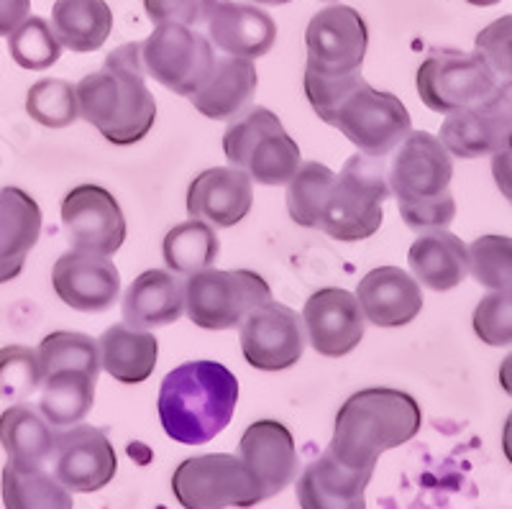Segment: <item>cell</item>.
Wrapping results in <instances>:
<instances>
[{
  "mask_svg": "<svg viewBox=\"0 0 512 509\" xmlns=\"http://www.w3.org/2000/svg\"><path fill=\"white\" fill-rule=\"evenodd\" d=\"M54 458V476L70 492H98L111 484L118 471L113 443L95 425L77 423L67 433H59Z\"/></svg>",
  "mask_w": 512,
  "mask_h": 509,
  "instance_id": "18",
  "label": "cell"
},
{
  "mask_svg": "<svg viewBox=\"0 0 512 509\" xmlns=\"http://www.w3.org/2000/svg\"><path fill=\"white\" fill-rule=\"evenodd\" d=\"M512 134V80L495 85L479 103L448 113L441 126V144L451 157H487Z\"/></svg>",
  "mask_w": 512,
  "mask_h": 509,
  "instance_id": "15",
  "label": "cell"
},
{
  "mask_svg": "<svg viewBox=\"0 0 512 509\" xmlns=\"http://www.w3.org/2000/svg\"><path fill=\"white\" fill-rule=\"evenodd\" d=\"M272 300V290L249 269H203L185 282L187 318L203 330H231L244 323L246 315Z\"/></svg>",
  "mask_w": 512,
  "mask_h": 509,
  "instance_id": "7",
  "label": "cell"
},
{
  "mask_svg": "<svg viewBox=\"0 0 512 509\" xmlns=\"http://www.w3.org/2000/svg\"><path fill=\"white\" fill-rule=\"evenodd\" d=\"M62 228L75 251L113 256L126 241V218L116 197L98 185H80L62 200Z\"/></svg>",
  "mask_w": 512,
  "mask_h": 509,
  "instance_id": "14",
  "label": "cell"
},
{
  "mask_svg": "<svg viewBox=\"0 0 512 509\" xmlns=\"http://www.w3.org/2000/svg\"><path fill=\"white\" fill-rule=\"evenodd\" d=\"M333 180H336V172L320 162L300 164V169L292 174V180L287 182V213L297 226L320 231Z\"/></svg>",
  "mask_w": 512,
  "mask_h": 509,
  "instance_id": "34",
  "label": "cell"
},
{
  "mask_svg": "<svg viewBox=\"0 0 512 509\" xmlns=\"http://www.w3.org/2000/svg\"><path fill=\"white\" fill-rule=\"evenodd\" d=\"M372 476L374 471L346 469L326 451L297 481V502L303 509H367L364 492Z\"/></svg>",
  "mask_w": 512,
  "mask_h": 509,
  "instance_id": "24",
  "label": "cell"
},
{
  "mask_svg": "<svg viewBox=\"0 0 512 509\" xmlns=\"http://www.w3.org/2000/svg\"><path fill=\"white\" fill-rule=\"evenodd\" d=\"M408 264L415 279L428 290L448 292L459 287L469 274V249L446 228L425 231L410 246Z\"/></svg>",
  "mask_w": 512,
  "mask_h": 509,
  "instance_id": "27",
  "label": "cell"
},
{
  "mask_svg": "<svg viewBox=\"0 0 512 509\" xmlns=\"http://www.w3.org/2000/svg\"><path fill=\"white\" fill-rule=\"evenodd\" d=\"M218 0H144L146 16L152 24H180L195 26L208 21L210 11L216 8Z\"/></svg>",
  "mask_w": 512,
  "mask_h": 509,
  "instance_id": "42",
  "label": "cell"
},
{
  "mask_svg": "<svg viewBox=\"0 0 512 509\" xmlns=\"http://www.w3.org/2000/svg\"><path fill=\"white\" fill-rule=\"evenodd\" d=\"M239 402L236 376L216 361H187L159 387L164 433L182 446H203L228 428Z\"/></svg>",
  "mask_w": 512,
  "mask_h": 509,
  "instance_id": "3",
  "label": "cell"
},
{
  "mask_svg": "<svg viewBox=\"0 0 512 509\" xmlns=\"http://www.w3.org/2000/svg\"><path fill=\"white\" fill-rule=\"evenodd\" d=\"M59 433L36 407L18 402L0 415V443L16 469H41L57 451Z\"/></svg>",
  "mask_w": 512,
  "mask_h": 509,
  "instance_id": "28",
  "label": "cell"
},
{
  "mask_svg": "<svg viewBox=\"0 0 512 509\" xmlns=\"http://www.w3.org/2000/svg\"><path fill=\"white\" fill-rule=\"evenodd\" d=\"M8 52L18 67L31 72L49 70L62 57V44L54 36L52 26L39 16H31L8 34Z\"/></svg>",
  "mask_w": 512,
  "mask_h": 509,
  "instance_id": "36",
  "label": "cell"
},
{
  "mask_svg": "<svg viewBox=\"0 0 512 509\" xmlns=\"http://www.w3.org/2000/svg\"><path fill=\"white\" fill-rule=\"evenodd\" d=\"M492 174L505 200L512 205V134L492 151Z\"/></svg>",
  "mask_w": 512,
  "mask_h": 509,
  "instance_id": "43",
  "label": "cell"
},
{
  "mask_svg": "<svg viewBox=\"0 0 512 509\" xmlns=\"http://www.w3.org/2000/svg\"><path fill=\"white\" fill-rule=\"evenodd\" d=\"M466 3H472V6H479V8H489V6H497L500 0H466Z\"/></svg>",
  "mask_w": 512,
  "mask_h": 509,
  "instance_id": "47",
  "label": "cell"
},
{
  "mask_svg": "<svg viewBox=\"0 0 512 509\" xmlns=\"http://www.w3.org/2000/svg\"><path fill=\"white\" fill-rule=\"evenodd\" d=\"M502 451H505V458L512 463V412L507 415L505 428H502Z\"/></svg>",
  "mask_w": 512,
  "mask_h": 509,
  "instance_id": "46",
  "label": "cell"
},
{
  "mask_svg": "<svg viewBox=\"0 0 512 509\" xmlns=\"http://www.w3.org/2000/svg\"><path fill=\"white\" fill-rule=\"evenodd\" d=\"M52 31L70 52H98L113 31V11L105 0H57Z\"/></svg>",
  "mask_w": 512,
  "mask_h": 509,
  "instance_id": "30",
  "label": "cell"
},
{
  "mask_svg": "<svg viewBox=\"0 0 512 509\" xmlns=\"http://www.w3.org/2000/svg\"><path fill=\"white\" fill-rule=\"evenodd\" d=\"M98 374L85 369H59L41 379L39 412L54 428H72L82 423L95 402Z\"/></svg>",
  "mask_w": 512,
  "mask_h": 509,
  "instance_id": "31",
  "label": "cell"
},
{
  "mask_svg": "<svg viewBox=\"0 0 512 509\" xmlns=\"http://www.w3.org/2000/svg\"><path fill=\"white\" fill-rule=\"evenodd\" d=\"M390 195L384 159L354 154L333 180L320 231L344 243L374 236L382 226L384 203Z\"/></svg>",
  "mask_w": 512,
  "mask_h": 509,
  "instance_id": "5",
  "label": "cell"
},
{
  "mask_svg": "<svg viewBox=\"0 0 512 509\" xmlns=\"http://www.w3.org/2000/svg\"><path fill=\"white\" fill-rule=\"evenodd\" d=\"M172 492L185 509H246L262 502L241 458L231 453L185 458L172 476Z\"/></svg>",
  "mask_w": 512,
  "mask_h": 509,
  "instance_id": "11",
  "label": "cell"
},
{
  "mask_svg": "<svg viewBox=\"0 0 512 509\" xmlns=\"http://www.w3.org/2000/svg\"><path fill=\"white\" fill-rule=\"evenodd\" d=\"M474 49L497 77L512 80V16H502L484 26L474 39Z\"/></svg>",
  "mask_w": 512,
  "mask_h": 509,
  "instance_id": "41",
  "label": "cell"
},
{
  "mask_svg": "<svg viewBox=\"0 0 512 509\" xmlns=\"http://www.w3.org/2000/svg\"><path fill=\"white\" fill-rule=\"evenodd\" d=\"M418 95L433 113H456L487 98L497 85L482 54L456 52V49H438L425 59L415 75Z\"/></svg>",
  "mask_w": 512,
  "mask_h": 509,
  "instance_id": "12",
  "label": "cell"
},
{
  "mask_svg": "<svg viewBox=\"0 0 512 509\" xmlns=\"http://www.w3.org/2000/svg\"><path fill=\"white\" fill-rule=\"evenodd\" d=\"M162 254L169 272L190 277V274H198L216 264L218 254H221V241L210 223L190 218L164 236Z\"/></svg>",
  "mask_w": 512,
  "mask_h": 509,
  "instance_id": "32",
  "label": "cell"
},
{
  "mask_svg": "<svg viewBox=\"0 0 512 509\" xmlns=\"http://www.w3.org/2000/svg\"><path fill=\"white\" fill-rule=\"evenodd\" d=\"M331 126H336L364 157L384 159L413 131V121L397 95L361 82L338 105Z\"/></svg>",
  "mask_w": 512,
  "mask_h": 509,
  "instance_id": "8",
  "label": "cell"
},
{
  "mask_svg": "<svg viewBox=\"0 0 512 509\" xmlns=\"http://www.w3.org/2000/svg\"><path fill=\"white\" fill-rule=\"evenodd\" d=\"M254 205V182L236 167H213L200 172L187 190V213L216 228H231L249 215Z\"/></svg>",
  "mask_w": 512,
  "mask_h": 509,
  "instance_id": "20",
  "label": "cell"
},
{
  "mask_svg": "<svg viewBox=\"0 0 512 509\" xmlns=\"http://www.w3.org/2000/svg\"><path fill=\"white\" fill-rule=\"evenodd\" d=\"M474 333L487 346H512V292H489L474 310Z\"/></svg>",
  "mask_w": 512,
  "mask_h": 509,
  "instance_id": "40",
  "label": "cell"
},
{
  "mask_svg": "<svg viewBox=\"0 0 512 509\" xmlns=\"http://www.w3.org/2000/svg\"><path fill=\"white\" fill-rule=\"evenodd\" d=\"M420 425L423 410L408 392L390 387L361 389L336 412L328 453L346 469L374 471L379 456L413 440Z\"/></svg>",
  "mask_w": 512,
  "mask_h": 509,
  "instance_id": "2",
  "label": "cell"
},
{
  "mask_svg": "<svg viewBox=\"0 0 512 509\" xmlns=\"http://www.w3.org/2000/svg\"><path fill=\"white\" fill-rule=\"evenodd\" d=\"M141 59L146 75L175 95L190 98L208 80L216 64V52L210 39L190 26L162 24L149 39L141 41Z\"/></svg>",
  "mask_w": 512,
  "mask_h": 509,
  "instance_id": "10",
  "label": "cell"
},
{
  "mask_svg": "<svg viewBox=\"0 0 512 509\" xmlns=\"http://www.w3.org/2000/svg\"><path fill=\"white\" fill-rule=\"evenodd\" d=\"M254 3H262V6H285L290 0H254Z\"/></svg>",
  "mask_w": 512,
  "mask_h": 509,
  "instance_id": "48",
  "label": "cell"
},
{
  "mask_svg": "<svg viewBox=\"0 0 512 509\" xmlns=\"http://www.w3.org/2000/svg\"><path fill=\"white\" fill-rule=\"evenodd\" d=\"M305 72L320 80H349L361 75L367 57V21L351 6H328L310 18L305 31Z\"/></svg>",
  "mask_w": 512,
  "mask_h": 509,
  "instance_id": "9",
  "label": "cell"
},
{
  "mask_svg": "<svg viewBox=\"0 0 512 509\" xmlns=\"http://www.w3.org/2000/svg\"><path fill=\"white\" fill-rule=\"evenodd\" d=\"M223 151L231 167L267 187L287 185L300 169V146L287 134L277 113L264 105L246 108L236 116L223 134Z\"/></svg>",
  "mask_w": 512,
  "mask_h": 509,
  "instance_id": "6",
  "label": "cell"
},
{
  "mask_svg": "<svg viewBox=\"0 0 512 509\" xmlns=\"http://www.w3.org/2000/svg\"><path fill=\"white\" fill-rule=\"evenodd\" d=\"M356 300L367 323L377 328H402L423 310L420 282L400 267H379L361 277Z\"/></svg>",
  "mask_w": 512,
  "mask_h": 509,
  "instance_id": "22",
  "label": "cell"
},
{
  "mask_svg": "<svg viewBox=\"0 0 512 509\" xmlns=\"http://www.w3.org/2000/svg\"><path fill=\"white\" fill-rule=\"evenodd\" d=\"M259 77L251 59L223 57L216 59L208 80L200 85L195 95H190L192 105L210 121H233L249 108L256 93Z\"/></svg>",
  "mask_w": 512,
  "mask_h": 509,
  "instance_id": "26",
  "label": "cell"
},
{
  "mask_svg": "<svg viewBox=\"0 0 512 509\" xmlns=\"http://www.w3.org/2000/svg\"><path fill=\"white\" fill-rule=\"evenodd\" d=\"M39 387L41 366L34 348H0V400H26Z\"/></svg>",
  "mask_w": 512,
  "mask_h": 509,
  "instance_id": "39",
  "label": "cell"
},
{
  "mask_svg": "<svg viewBox=\"0 0 512 509\" xmlns=\"http://www.w3.org/2000/svg\"><path fill=\"white\" fill-rule=\"evenodd\" d=\"M3 504L6 509H72V492L57 476L41 469H3Z\"/></svg>",
  "mask_w": 512,
  "mask_h": 509,
  "instance_id": "33",
  "label": "cell"
},
{
  "mask_svg": "<svg viewBox=\"0 0 512 509\" xmlns=\"http://www.w3.org/2000/svg\"><path fill=\"white\" fill-rule=\"evenodd\" d=\"M41 236V208L18 187L0 190V284L24 272L26 256Z\"/></svg>",
  "mask_w": 512,
  "mask_h": 509,
  "instance_id": "25",
  "label": "cell"
},
{
  "mask_svg": "<svg viewBox=\"0 0 512 509\" xmlns=\"http://www.w3.org/2000/svg\"><path fill=\"white\" fill-rule=\"evenodd\" d=\"M36 356H39L41 379L59 369H85L100 374L98 343L85 333H72V330L49 333L36 348Z\"/></svg>",
  "mask_w": 512,
  "mask_h": 509,
  "instance_id": "35",
  "label": "cell"
},
{
  "mask_svg": "<svg viewBox=\"0 0 512 509\" xmlns=\"http://www.w3.org/2000/svg\"><path fill=\"white\" fill-rule=\"evenodd\" d=\"M31 0H0V36H8L29 18Z\"/></svg>",
  "mask_w": 512,
  "mask_h": 509,
  "instance_id": "44",
  "label": "cell"
},
{
  "mask_svg": "<svg viewBox=\"0 0 512 509\" xmlns=\"http://www.w3.org/2000/svg\"><path fill=\"white\" fill-rule=\"evenodd\" d=\"M26 113L44 128H67L80 118L75 85L59 77H47L29 87Z\"/></svg>",
  "mask_w": 512,
  "mask_h": 509,
  "instance_id": "37",
  "label": "cell"
},
{
  "mask_svg": "<svg viewBox=\"0 0 512 509\" xmlns=\"http://www.w3.org/2000/svg\"><path fill=\"white\" fill-rule=\"evenodd\" d=\"M454 177V159L441 139L428 131H410L392 151L387 169L390 192L397 197L405 226L413 231L448 228L456 215V200L448 190Z\"/></svg>",
  "mask_w": 512,
  "mask_h": 509,
  "instance_id": "4",
  "label": "cell"
},
{
  "mask_svg": "<svg viewBox=\"0 0 512 509\" xmlns=\"http://www.w3.org/2000/svg\"><path fill=\"white\" fill-rule=\"evenodd\" d=\"M208 39L228 57L259 59L272 52L277 24L262 8L236 0H218L208 16Z\"/></svg>",
  "mask_w": 512,
  "mask_h": 509,
  "instance_id": "21",
  "label": "cell"
},
{
  "mask_svg": "<svg viewBox=\"0 0 512 509\" xmlns=\"http://www.w3.org/2000/svg\"><path fill=\"white\" fill-rule=\"evenodd\" d=\"M141 44H123L98 72L75 85L80 118L116 146L139 144L157 121V103L144 82Z\"/></svg>",
  "mask_w": 512,
  "mask_h": 509,
  "instance_id": "1",
  "label": "cell"
},
{
  "mask_svg": "<svg viewBox=\"0 0 512 509\" xmlns=\"http://www.w3.org/2000/svg\"><path fill=\"white\" fill-rule=\"evenodd\" d=\"M500 387H502V392H505L507 397L512 400V353H507L500 364Z\"/></svg>",
  "mask_w": 512,
  "mask_h": 509,
  "instance_id": "45",
  "label": "cell"
},
{
  "mask_svg": "<svg viewBox=\"0 0 512 509\" xmlns=\"http://www.w3.org/2000/svg\"><path fill=\"white\" fill-rule=\"evenodd\" d=\"M305 338L326 359H344L364 338L367 318L356 295L326 287L308 297L303 307Z\"/></svg>",
  "mask_w": 512,
  "mask_h": 509,
  "instance_id": "16",
  "label": "cell"
},
{
  "mask_svg": "<svg viewBox=\"0 0 512 509\" xmlns=\"http://www.w3.org/2000/svg\"><path fill=\"white\" fill-rule=\"evenodd\" d=\"M100 369L121 384H141L154 374L159 341L149 330H136L126 323L111 325L98 341Z\"/></svg>",
  "mask_w": 512,
  "mask_h": 509,
  "instance_id": "29",
  "label": "cell"
},
{
  "mask_svg": "<svg viewBox=\"0 0 512 509\" xmlns=\"http://www.w3.org/2000/svg\"><path fill=\"white\" fill-rule=\"evenodd\" d=\"M303 318L282 305L267 300L251 310L241 323V351L246 364L259 371H285L303 359Z\"/></svg>",
  "mask_w": 512,
  "mask_h": 509,
  "instance_id": "13",
  "label": "cell"
},
{
  "mask_svg": "<svg viewBox=\"0 0 512 509\" xmlns=\"http://www.w3.org/2000/svg\"><path fill=\"white\" fill-rule=\"evenodd\" d=\"M239 458L262 502L285 492L297 479V448L290 430L277 420H256L244 430Z\"/></svg>",
  "mask_w": 512,
  "mask_h": 509,
  "instance_id": "17",
  "label": "cell"
},
{
  "mask_svg": "<svg viewBox=\"0 0 512 509\" xmlns=\"http://www.w3.org/2000/svg\"><path fill=\"white\" fill-rule=\"evenodd\" d=\"M52 287L77 313H105L121 295V274L108 256L72 249L54 264Z\"/></svg>",
  "mask_w": 512,
  "mask_h": 509,
  "instance_id": "19",
  "label": "cell"
},
{
  "mask_svg": "<svg viewBox=\"0 0 512 509\" xmlns=\"http://www.w3.org/2000/svg\"><path fill=\"white\" fill-rule=\"evenodd\" d=\"M469 249V272L489 292H512V238L482 236Z\"/></svg>",
  "mask_w": 512,
  "mask_h": 509,
  "instance_id": "38",
  "label": "cell"
},
{
  "mask_svg": "<svg viewBox=\"0 0 512 509\" xmlns=\"http://www.w3.org/2000/svg\"><path fill=\"white\" fill-rule=\"evenodd\" d=\"M123 320L136 330L172 325L185 313V282L167 269H149L123 295Z\"/></svg>",
  "mask_w": 512,
  "mask_h": 509,
  "instance_id": "23",
  "label": "cell"
}]
</instances>
